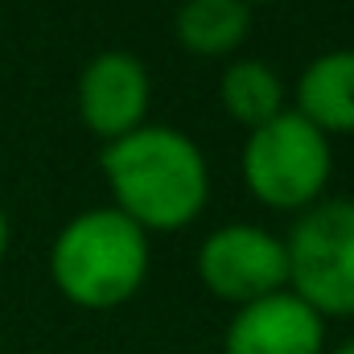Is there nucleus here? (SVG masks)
Instances as JSON below:
<instances>
[{"mask_svg":"<svg viewBox=\"0 0 354 354\" xmlns=\"http://www.w3.org/2000/svg\"><path fill=\"white\" fill-rule=\"evenodd\" d=\"M99 169L111 189V206L145 235L198 223L210 202V169L202 149L165 124H140L136 132L103 145Z\"/></svg>","mask_w":354,"mask_h":354,"instance_id":"1","label":"nucleus"},{"mask_svg":"<svg viewBox=\"0 0 354 354\" xmlns=\"http://www.w3.org/2000/svg\"><path fill=\"white\" fill-rule=\"evenodd\" d=\"M54 288L91 313L120 309L149 276V235L115 206L75 214L50 243Z\"/></svg>","mask_w":354,"mask_h":354,"instance_id":"2","label":"nucleus"},{"mask_svg":"<svg viewBox=\"0 0 354 354\" xmlns=\"http://www.w3.org/2000/svg\"><path fill=\"white\" fill-rule=\"evenodd\" d=\"M239 165L256 202L272 210H309L330 185L334 149L326 132L284 107L280 115L248 132Z\"/></svg>","mask_w":354,"mask_h":354,"instance_id":"3","label":"nucleus"},{"mask_svg":"<svg viewBox=\"0 0 354 354\" xmlns=\"http://www.w3.org/2000/svg\"><path fill=\"white\" fill-rule=\"evenodd\" d=\"M288 292L317 317H354V198H330L292 223L284 235Z\"/></svg>","mask_w":354,"mask_h":354,"instance_id":"4","label":"nucleus"},{"mask_svg":"<svg viewBox=\"0 0 354 354\" xmlns=\"http://www.w3.org/2000/svg\"><path fill=\"white\" fill-rule=\"evenodd\" d=\"M198 280L210 297L227 305H252L288 288V256L284 239L256 223H227L210 231L198 248Z\"/></svg>","mask_w":354,"mask_h":354,"instance_id":"5","label":"nucleus"},{"mask_svg":"<svg viewBox=\"0 0 354 354\" xmlns=\"http://www.w3.org/2000/svg\"><path fill=\"white\" fill-rule=\"evenodd\" d=\"M79 120L87 124L103 145L136 132L149 124L153 103V79L149 66L128 50H103L95 54L79 75Z\"/></svg>","mask_w":354,"mask_h":354,"instance_id":"6","label":"nucleus"},{"mask_svg":"<svg viewBox=\"0 0 354 354\" xmlns=\"http://www.w3.org/2000/svg\"><path fill=\"white\" fill-rule=\"evenodd\" d=\"M223 354H326V317H317L297 292L280 288L235 309Z\"/></svg>","mask_w":354,"mask_h":354,"instance_id":"7","label":"nucleus"},{"mask_svg":"<svg viewBox=\"0 0 354 354\" xmlns=\"http://www.w3.org/2000/svg\"><path fill=\"white\" fill-rule=\"evenodd\" d=\"M292 111L317 132L351 136L354 132V50L317 54L292 87Z\"/></svg>","mask_w":354,"mask_h":354,"instance_id":"8","label":"nucleus"},{"mask_svg":"<svg viewBox=\"0 0 354 354\" xmlns=\"http://www.w3.org/2000/svg\"><path fill=\"white\" fill-rule=\"evenodd\" d=\"M174 33L194 58H227L252 33V8L243 0H185L174 17Z\"/></svg>","mask_w":354,"mask_h":354,"instance_id":"9","label":"nucleus"},{"mask_svg":"<svg viewBox=\"0 0 354 354\" xmlns=\"http://www.w3.org/2000/svg\"><path fill=\"white\" fill-rule=\"evenodd\" d=\"M218 99L223 111L252 132L284 111V83L260 58H235L218 79Z\"/></svg>","mask_w":354,"mask_h":354,"instance_id":"10","label":"nucleus"},{"mask_svg":"<svg viewBox=\"0 0 354 354\" xmlns=\"http://www.w3.org/2000/svg\"><path fill=\"white\" fill-rule=\"evenodd\" d=\"M4 252H8V214L0 206V260H4Z\"/></svg>","mask_w":354,"mask_h":354,"instance_id":"11","label":"nucleus"},{"mask_svg":"<svg viewBox=\"0 0 354 354\" xmlns=\"http://www.w3.org/2000/svg\"><path fill=\"white\" fill-rule=\"evenodd\" d=\"M330 354H354V338H351V342H342V346H334Z\"/></svg>","mask_w":354,"mask_h":354,"instance_id":"12","label":"nucleus"},{"mask_svg":"<svg viewBox=\"0 0 354 354\" xmlns=\"http://www.w3.org/2000/svg\"><path fill=\"white\" fill-rule=\"evenodd\" d=\"M243 4L252 8V4H280V0H243Z\"/></svg>","mask_w":354,"mask_h":354,"instance_id":"13","label":"nucleus"}]
</instances>
